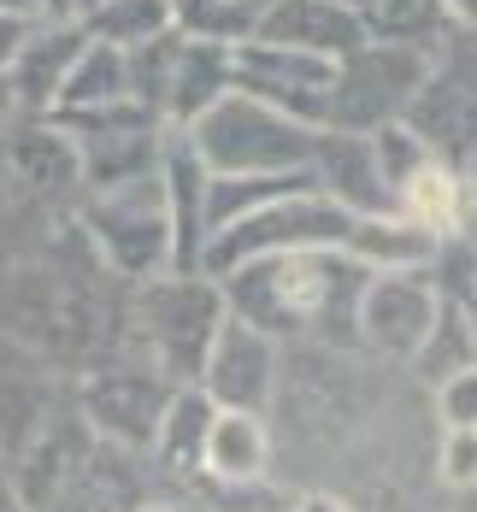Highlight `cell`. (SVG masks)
I'll return each mask as SVG.
<instances>
[{
  "label": "cell",
  "instance_id": "277c9868",
  "mask_svg": "<svg viewBox=\"0 0 477 512\" xmlns=\"http://www.w3.org/2000/svg\"><path fill=\"white\" fill-rule=\"evenodd\" d=\"M124 312H130V324L148 348V365L177 389V383H195L212 330L224 318V295L201 271H165V277L136 283Z\"/></svg>",
  "mask_w": 477,
  "mask_h": 512
},
{
  "label": "cell",
  "instance_id": "ffe728a7",
  "mask_svg": "<svg viewBox=\"0 0 477 512\" xmlns=\"http://www.w3.org/2000/svg\"><path fill=\"white\" fill-rule=\"evenodd\" d=\"M218 95H230V48L224 42H189V36H177V59H171L165 101H159V124L165 130H189Z\"/></svg>",
  "mask_w": 477,
  "mask_h": 512
},
{
  "label": "cell",
  "instance_id": "7c38bea8",
  "mask_svg": "<svg viewBox=\"0 0 477 512\" xmlns=\"http://www.w3.org/2000/svg\"><path fill=\"white\" fill-rule=\"evenodd\" d=\"M0 165H6V183H18L42 206H77V195H83L77 142L53 118H12L6 142H0Z\"/></svg>",
  "mask_w": 477,
  "mask_h": 512
},
{
  "label": "cell",
  "instance_id": "d6986e66",
  "mask_svg": "<svg viewBox=\"0 0 477 512\" xmlns=\"http://www.w3.org/2000/svg\"><path fill=\"white\" fill-rule=\"evenodd\" d=\"M148 501L142 495V471L130 448L112 442H89V454L77 460V471L65 477V489L53 495L48 512H136Z\"/></svg>",
  "mask_w": 477,
  "mask_h": 512
},
{
  "label": "cell",
  "instance_id": "6da1fadb",
  "mask_svg": "<svg viewBox=\"0 0 477 512\" xmlns=\"http://www.w3.org/2000/svg\"><path fill=\"white\" fill-rule=\"evenodd\" d=\"M366 265L342 248H295L260 254L218 277L224 312L254 324L277 348H330L354 354V307L366 289Z\"/></svg>",
  "mask_w": 477,
  "mask_h": 512
},
{
  "label": "cell",
  "instance_id": "ba28073f",
  "mask_svg": "<svg viewBox=\"0 0 477 512\" xmlns=\"http://www.w3.org/2000/svg\"><path fill=\"white\" fill-rule=\"evenodd\" d=\"M330 83H336V65L301 48H277V42H236L230 48V89L248 95V101L271 106L295 124H313L324 130V106H330Z\"/></svg>",
  "mask_w": 477,
  "mask_h": 512
},
{
  "label": "cell",
  "instance_id": "7402d4cb",
  "mask_svg": "<svg viewBox=\"0 0 477 512\" xmlns=\"http://www.w3.org/2000/svg\"><path fill=\"white\" fill-rule=\"evenodd\" d=\"M472 318H477L472 307H454V301L436 307L419 354L407 359V371H419L424 389H436V383H448V377H460V371H477V324Z\"/></svg>",
  "mask_w": 477,
  "mask_h": 512
},
{
  "label": "cell",
  "instance_id": "9c48e42d",
  "mask_svg": "<svg viewBox=\"0 0 477 512\" xmlns=\"http://www.w3.org/2000/svg\"><path fill=\"white\" fill-rule=\"evenodd\" d=\"M171 401V383L154 365H101L77 383V418L95 442L148 454L159 430V412Z\"/></svg>",
  "mask_w": 477,
  "mask_h": 512
},
{
  "label": "cell",
  "instance_id": "8992f818",
  "mask_svg": "<svg viewBox=\"0 0 477 512\" xmlns=\"http://www.w3.org/2000/svg\"><path fill=\"white\" fill-rule=\"evenodd\" d=\"M436 48H401V42H366L336 65L330 106H324V130L336 136H371L383 124H401V112L424 83Z\"/></svg>",
  "mask_w": 477,
  "mask_h": 512
},
{
  "label": "cell",
  "instance_id": "5b68a950",
  "mask_svg": "<svg viewBox=\"0 0 477 512\" xmlns=\"http://www.w3.org/2000/svg\"><path fill=\"white\" fill-rule=\"evenodd\" d=\"M348 242H354V212H342L318 189H307V195L271 201L248 218H236V224H224V230H212L195 271L218 283L224 271H236L260 254H295V248H342L348 254Z\"/></svg>",
  "mask_w": 477,
  "mask_h": 512
},
{
  "label": "cell",
  "instance_id": "74e56055",
  "mask_svg": "<svg viewBox=\"0 0 477 512\" xmlns=\"http://www.w3.org/2000/svg\"><path fill=\"white\" fill-rule=\"evenodd\" d=\"M342 6H354V12H360V0H342Z\"/></svg>",
  "mask_w": 477,
  "mask_h": 512
},
{
  "label": "cell",
  "instance_id": "f546056e",
  "mask_svg": "<svg viewBox=\"0 0 477 512\" xmlns=\"http://www.w3.org/2000/svg\"><path fill=\"white\" fill-rule=\"evenodd\" d=\"M430 401H436V424L442 430H477V371H460V377L436 383Z\"/></svg>",
  "mask_w": 477,
  "mask_h": 512
},
{
  "label": "cell",
  "instance_id": "5bb4252c",
  "mask_svg": "<svg viewBox=\"0 0 477 512\" xmlns=\"http://www.w3.org/2000/svg\"><path fill=\"white\" fill-rule=\"evenodd\" d=\"M254 42L301 48V53H318V59L342 65L354 48H366V24L342 0H271L254 18Z\"/></svg>",
  "mask_w": 477,
  "mask_h": 512
},
{
  "label": "cell",
  "instance_id": "d6a6232c",
  "mask_svg": "<svg viewBox=\"0 0 477 512\" xmlns=\"http://www.w3.org/2000/svg\"><path fill=\"white\" fill-rule=\"evenodd\" d=\"M0 12L18 18V24H36V18H42V0H0Z\"/></svg>",
  "mask_w": 477,
  "mask_h": 512
},
{
  "label": "cell",
  "instance_id": "30bf717a",
  "mask_svg": "<svg viewBox=\"0 0 477 512\" xmlns=\"http://www.w3.org/2000/svg\"><path fill=\"white\" fill-rule=\"evenodd\" d=\"M195 389L218 412H265L283 389V348L271 336H260L254 324L224 312L207 342V359L195 371Z\"/></svg>",
  "mask_w": 477,
  "mask_h": 512
},
{
  "label": "cell",
  "instance_id": "d590c367",
  "mask_svg": "<svg viewBox=\"0 0 477 512\" xmlns=\"http://www.w3.org/2000/svg\"><path fill=\"white\" fill-rule=\"evenodd\" d=\"M18 118V106H12V89H6V77H0V124H12Z\"/></svg>",
  "mask_w": 477,
  "mask_h": 512
},
{
  "label": "cell",
  "instance_id": "ac0fdd59",
  "mask_svg": "<svg viewBox=\"0 0 477 512\" xmlns=\"http://www.w3.org/2000/svg\"><path fill=\"white\" fill-rule=\"evenodd\" d=\"M201 477L218 489H260L271 477V424L265 412H212Z\"/></svg>",
  "mask_w": 477,
  "mask_h": 512
},
{
  "label": "cell",
  "instance_id": "e575fe53",
  "mask_svg": "<svg viewBox=\"0 0 477 512\" xmlns=\"http://www.w3.org/2000/svg\"><path fill=\"white\" fill-rule=\"evenodd\" d=\"M136 512H195V507L189 501H142Z\"/></svg>",
  "mask_w": 477,
  "mask_h": 512
},
{
  "label": "cell",
  "instance_id": "cb8c5ba5",
  "mask_svg": "<svg viewBox=\"0 0 477 512\" xmlns=\"http://www.w3.org/2000/svg\"><path fill=\"white\" fill-rule=\"evenodd\" d=\"M130 101V71H124V53L89 42V48L71 59L65 83H59V106L53 112H95V106Z\"/></svg>",
  "mask_w": 477,
  "mask_h": 512
},
{
  "label": "cell",
  "instance_id": "f1b7e54d",
  "mask_svg": "<svg viewBox=\"0 0 477 512\" xmlns=\"http://www.w3.org/2000/svg\"><path fill=\"white\" fill-rule=\"evenodd\" d=\"M436 477L460 495H472L477 483V430H442V448H436Z\"/></svg>",
  "mask_w": 477,
  "mask_h": 512
},
{
  "label": "cell",
  "instance_id": "4dcf8cb0",
  "mask_svg": "<svg viewBox=\"0 0 477 512\" xmlns=\"http://www.w3.org/2000/svg\"><path fill=\"white\" fill-rule=\"evenodd\" d=\"M24 30H30V24H18V18H6V12H0V65L12 59V48H18V42H24Z\"/></svg>",
  "mask_w": 477,
  "mask_h": 512
},
{
  "label": "cell",
  "instance_id": "e0dca14e",
  "mask_svg": "<svg viewBox=\"0 0 477 512\" xmlns=\"http://www.w3.org/2000/svg\"><path fill=\"white\" fill-rule=\"evenodd\" d=\"M472 171L466 165H448V159H424L419 171L395 189V218L424 230L430 242L454 236V230H472Z\"/></svg>",
  "mask_w": 477,
  "mask_h": 512
},
{
  "label": "cell",
  "instance_id": "83f0119b",
  "mask_svg": "<svg viewBox=\"0 0 477 512\" xmlns=\"http://www.w3.org/2000/svg\"><path fill=\"white\" fill-rule=\"evenodd\" d=\"M366 148H371V159H377V171H383V183H389V201H395V189L419 171L424 159H436L407 124H383V130H371Z\"/></svg>",
  "mask_w": 477,
  "mask_h": 512
},
{
  "label": "cell",
  "instance_id": "4316f807",
  "mask_svg": "<svg viewBox=\"0 0 477 512\" xmlns=\"http://www.w3.org/2000/svg\"><path fill=\"white\" fill-rule=\"evenodd\" d=\"M424 277H430V289L442 295V301H454V307H472L477 301V248H472V230H454V236H442L430 259H424Z\"/></svg>",
  "mask_w": 477,
  "mask_h": 512
},
{
  "label": "cell",
  "instance_id": "9a60e30c",
  "mask_svg": "<svg viewBox=\"0 0 477 512\" xmlns=\"http://www.w3.org/2000/svg\"><path fill=\"white\" fill-rule=\"evenodd\" d=\"M154 177L165 195V218H171V259H177V271H195L201 242H207V171L177 130H165V142H159Z\"/></svg>",
  "mask_w": 477,
  "mask_h": 512
},
{
  "label": "cell",
  "instance_id": "1f68e13d",
  "mask_svg": "<svg viewBox=\"0 0 477 512\" xmlns=\"http://www.w3.org/2000/svg\"><path fill=\"white\" fill-rule=\"evenodd\" d=\"M442 12H448V24H466V30H477V0H436Z\"/></svg>",
  "mask_w": 477,
  "mask_h": 512
},
{
  "label": "cell",
  "instance_id": "484cf974",
  "mask_svg": "<svg viewBox=\"0 0 477 512\" xmlns=\"http://www.w3.org/2000/svg\"><path fill=\"white\" fill-rule=\"evenodd\" d=\"M171 30L189 36V42H224V48H236V42L254 36V12H242L236 0H177Z\"/></svg>",
  "mask_w": 477,
  "mask_h": 512
},
{
  "label": "cell",
  "instance_id": "4fadbf2b",
  "mask_svg": "<svg viewBox=\"0 0 477 512\" xmlns=\"http://www.w3.org/2000/svg\"><path fill=\"white\" fill-rule=\"evenodd\" d=\"M83 48H89L83 24L36 18V24L24 30V42H18V48H12V59L0 65V77H6V89H12L18 118H48L53 106H59V83H65L71 59H77Z\"/></svg>",
  "mask_w": 477,
  "mask_h": 512
},
{
  "label": "cell",
  "instance_id": "7a4b0ae2",
  "mask_svg": "<svg viewBox=\"0 0 477 512\" xmlns=\"http://www.w3.org/2000/svg\"><path fill=\"white\" fill-rule=\"evenodd\" d=\"M77 236L83 248L101 259L106 277L118 283H148L177 271L171 259V218H165V195H159V177H130V183H112V189H83L77 195Z\"/></svg>",
  "mask_w": 477,
  "mask_h": 512
},
{
  "label": "cell",
  "instance_id": "836d02e7",
  "mask_svg": "<svg viewBox=\"0 0 477 512\" xmlns=\"http://www.w3.org/2000/svg\"><path fill=\"white\" fill-rule=\"evenodd\" d=\"M289 512H348V507H342L336 495H307V501H295Z\"/></svg>",
  "mask_w": 477,
  "mask_h": 512
},
{
  "label": "cell",
  "instance_id": "603a6c76",
  "mask_svg": "<svg viewBox=\"0 0 477 512\" xmlns=\"http://www.w3.org/2000/svg\"><path fill=\"white\" fill-rule=\"evenodd\" d=\"M171 12H177V0H95L77 24H83L89 42H106V48L130 53V48H142V42H154V36H165Z\"/></svg>",
  "mask_w": 477,
  "mask_h": 512
},
{
  "label": "cell",
  "instance_id": "d4e9b609",
  "mask_svg": "<svg viewBox=\"0 0 477 512\" xmlns=\"http://www.w3.org/2000/svg\"><path fill=\"white\" fill-rule=\"evenodd\" d=\"M366 42H401V48H442L454 30L436 0H360Z\"/></svg>",
  "mask_w": 477,
  "mask_h": 512
},
{
  "label": "cell",
  "instance_id": "2e32d148",
  "mask_svg": "<svg viewBox=\"0 0 477 512\" xmlns=\"http://www.w3.org/2000/svg\"><path fill=\"white\" fill-rule=\"evenodd\" d=\"M313 183L324 201H336L342 212L354 218H383L395 212L389 201V183L371 159L366 136H336V130H318V148H313Z\"/></svg>",
  "mask_w": 477,
  "mask_h": 512
},
{
  "label": "cell",
  "instance_id": "44dd1931",
  "mask_svg": "<svg viewBox=\"0 0 477 512\" xmlns=\"http://www.w3.org/2000/svg\"><path fill=\"white\" fill-rule=\"evenodd\" d=\"M212 401L195 389V383H177L171 401L159 412V430H154V454L171 477H201V448H207V430H212Z\"/></svg>",
  "mask_w": 477,
  "mask_h": 512
},
{
  "label": "cell",
  "instance_id": "8fae6325",
  "mask_svg": "<svg viewBox=\"0 0 477 512\" xmlns=\"http://www.w3.org/2000/svg\"><path fill=\"white\" fill-rule=\"evenodd\" d=\"M436 307H442V295L430 289L424 265L419 271H371L360 289V307H354V348L389 359V365H407L419 354Z\"/></svg>",
  "mask_w": 477,
  "mask_h": 512
},
{
  "label": "cell",
  "instance_id": "52a82bcc",
  "mask_svg": "<svg viewBox=\"0 0 477 512\" xmlns=\"http://www.w3.org/2000/svg\"><path fill=\"white\" fill-rule=\"evenodd\" d=\"M401 124H407L436 159L472 171V154H477V71H472V30H466V24H454V30L442 36V48L430 59L424 83L413 89Z\"/></svg>",
  "mask_w": 477,
  "mask_h": 512
},
{
  "label": "cell",
  "instance_id": "8d00e7d4",
  "mask_svg": "<svg viewBox=\"0 0 477 512\" xmlns=\"http://www.w3.org/2000/svg\"><path fill=\"white\" fill-rule=\"evenodd\" d=\"M236 6H242V12H254V18H260L265 6H271V0H236Z\"/></svg>",
  "mask_w": 477,
  "mask_h": 512
},
{
  "label": "cell",
  "instance_id": "3957f363",
  "mask_svg": "<svg viewBox=\"0 0 477 512\" xmlns=\"http://www.w3.org/2000/svg\"><path fill=\"white\" fill-rule=\"evenodd\" d=\"M189 142V154L201 159L207 177H265V171H307L318 148L313 124H295L271 106L248 101V95H218V101L177 130Z\"/></svg>",
  "mask_w": 477,
  "mask_h": 512
}]
</instances>
